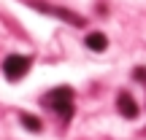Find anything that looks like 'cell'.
Wrapping results in <instances>:
<instances>
[{
	"label": "cell",
	"mask_w": 146,
	"mask_h": 140,
	"mask_svg": "<svg viewBox=\"0 0 146 140\" xmlns=\"http://www.w3.org/2000/svg\"><path fill=\"white\" fill-rule=\"evenodd\" d=\"M43 105H49L52 110H57L60 119L68 121L73 116V89L70 86H57L43 97Z\"/></svg>",
	"instance_id": "cell-1"
},
{
	"label": "cell",
	"mask_w": 146,
	"mask_h": 140,
	"mask_svg": "<svg viewBox=\"0 0 146 140\" xmlns=\"http://www.w3.org/2000/svg\"><path fill=\"white\" fill-rule=\"evenodd\" d=\"M30 70V59L25 57V54H8L3 62V73L8 81H19V78H25V73Z\"/></svg>",
	"instance_id": "cell-2"
},
{
	"label": "cell",
	"mask_w": 146,
	"mask_h": 140,
	"mask_svg": "<svg viewBox=\"0 0 146 140\" xmlns=\"http://www.w3.org/2000/svg\"><path fill=\"white\" fill-rule=\"evenodd\" d=\"M30 5H33V8H38V11H43V14H49V16H57V19L68 22V24L84 27V16L73 14V11H68V8H60V5H49V3H38V0H30Z\"/></svg>",
	"instance_id": "cell-3"
},
{
	"label": "cell",
	"mask_w": 146,
	"mask_h": 140,
	"mask_svg": "<svg viewBox=\"0 0 146 140\" xmlns=\"http://www.w3.org/2000/svg\"><path fill=\"white\" fill-rule=\"evenodd\" d=\"M116 108H119V113L125 116V119H135L138 116V105H135V100H133L127 92H122L119 97H116Z\"/></svg>",
	"instance_id": "cell-4"
},
{
	"label": "cell",
	"mask_w": 146,
	"mask_h": 140,
	"mask_svg": "<svg viewBox=\"0 0 146 140\" xmlns=\"http://www.w3.org/2000/svg\"><path fill=\"white\" fill-rule=\"evenodd\" d=\"M84 43H87V49H92V51H106V49H108V38H106L103 32H89V35L84 38Z\"/></svg>",
	"instance_id": "cell-5"
},
{
	"label": "cell",
	"mask_w": 146,
	"mask_h": 140,
	"mask_svg": "<svg viewBox=\"0 0 146 140\" xmlns=\"http://www.w3.org/2000/svg\"><path fill=\"white\" fill-rule=\"evenodd\" d=\"M22 124H25L27 129H33V132H41V121H38L35 116H22Z\"/></svg>",
	"instance_id": "cell-6"
}]
</instances>
